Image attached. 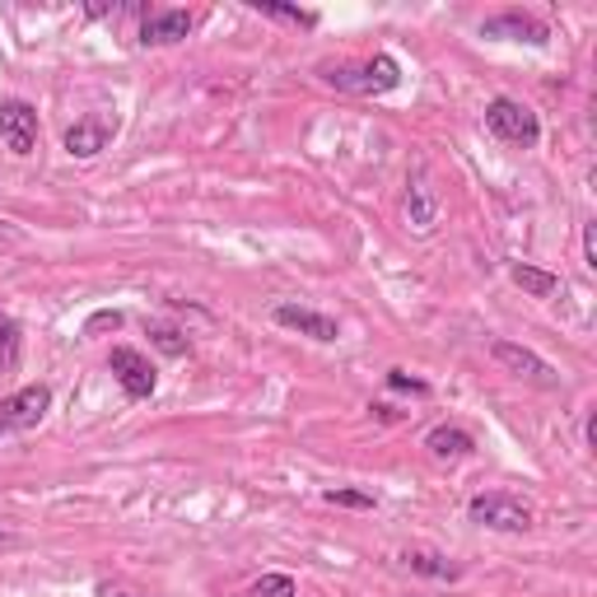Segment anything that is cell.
<instances>
[{
    "label": "cell",
    "instance_id": "cell-1",
    "mask_svg": "<svg viewBox=\"0 0 597 597\" xmlns=\"http://www.w3.org/2000/svg\"><path fill=\"white\" fill-rule=\"evenodd\" d=\"M323 75L327 84H337L346 94H388L401 84V66L378 51V57H368L360 66H323Z\"/></svg>",
    "mask_w": 597,
    "mask_h": 597
},
{
    "label": "cell",
    "instance_id": "cell-2",
    "mask_svg": "<svg viewBox=\"0 0 597 597\" xmlns=\"http://www.w3.org/2000/svg\"><path fill=\"white\" fill-rule=\"evenodd\" d=\"M467 518L481 523V528H495V532H528L532 528V508L518 495H504V490H485V495H477L467 504Z\"/></svg>",
    "mask_w": 597,
    "mask_h": 597
},
{
    "label": "cell",
    "instance_id": "cell-3",
    "mask_svg": "<svg viewBox=\"0 0 597 597\" xmlns=\"http://www.w3.org/2000/svg\"><path fill=\"white\" fill-rule=\"evenodd\" d=\"M485 127H490V136L508 140V145H523V150H532L537 140H541V121H537V113L523 108L518 98H490Z\"/></svg>",
    "mask_w": 597,
    "mask_h": 597
},
{
    "label": "cell",
    "instance_id": "cell-4",
    "mask_svg": "<svg viewBox=\"0 0 597 597\" xmlns=\"http://www.w3.org/2000/svg\"><path fill=\"white\" fill-rule=\"evenodd\" d=\"M47 407H51V393L43 388V383H28V388L10 393L5 401H0V434H24V430H33V425H38V420L47 415Z\"/></svg>",
    "mask_w": 597,
    "mask_h": 597
},
{
    "label": "cell",
    "instance_id": "cell-5",
    "mask_svg": "<svg viewBox=\"0 0 597 597\" xmlns=\"http://www.w3.org/2000/svg\"><path fill=\"white\" fill-rule=\"evenodd\" d=\"M0 136H5L10 154L28 160V154L38 150V113H33V103H24V98L0 103Z\"/></svg>",
    "mask_w": 597,
    "mask_h": 597
},
{
    "label": "cell",
    "instance_id": "cell-6",
    "mask_svg": "<svg viewBox=\"0 0 597 597\" xmlns=\"http://www.w3.org/2000/svg\"><path fill=\"white\" fill-rule=\"evenodd\" d=\"M108 368L117 374V383H121V393H127L131 401H145L150 393H154V364L140 355V350H131V346H113V355H108Z\"/></svg>",
    "mask_w": 597,
    "mask_h": 597
},
{
    "label": "cell",
    "instance_id": "cell-7",
    "mask_svg": "<svg viewBox=\"0 0 597 597\" xmlns=\"http://www.w3.org/2000/svg\"><path fill=\"white\" fill-rule=\"evenodd\" d=\"M490 355H495V364H504L508 374H518L528 383H541V388H555V383H560L555 368L541 355H532L528 346H518V341H495V346H490Z\"/></svg>",
    "mask_w": 597,
    "mask_h": 597
},
{
    "label": "cell",
    "instance_id": "cell-8",
    "mask_svg": "<svg viewBox=\"0 0 597 597\" xmlns=\"http://www.w3.org/2000/svg\"><path fill=\"white\" fill-rule=\"evenodd\" d=\"M481 38H508V43H532L541 47L551 38V28L532 20V14H518V10H508V14H495V20H485L481 24Z\"/></svg>",
    "mask_w": 597,
    "mask_h": 597
},
{
    "label": "cell",
    "instance_id": "cell-9",
    "mask_svg": "<svg viewBox=\"0 0 597 597\" xmlns=\"http://www.w3.org/2000/svg\"><path fill=\"white\" fill-rule=\"evenodd\" d=\"M191 28H197V14L154 10V14H145V24H140V43H145V47H168V43H183Z\"/></svg>",
    "mask_w": 597,
    "mask_h": 597
},
{
    "label": "cell",
    "instance_id": "cell-10",
    "mask_svg": "<svg viewBox=\"0 0 597 597\" xmlns=\"http://www.w3.org/2000/svg\"><path fill=\"white\" fill-rule=\"evenodd\" d=\"M276 323L304 331V337H313V341H337L341 337L337 318H327V313H318V308H304V304H280L276 308Z\"/></svg>",
    "mask_w": 597,
    "mask_h": 597
},
{
    "label": "cell",
    "instance_id": "cell-11",
    "mask_svg": "<svg viewBox=\"0 0 597 597\" xmlns=\"http://www.w3.org/2000/svg\"><path fill=\"white\" fill-rule=\"evenodd\" d=\"M113 131H117V121H108V117H84V121H75V127L66 131V150L75 154V160H94V154L113 140Z\"/></svg>",
    "mask_w": 597,
    "mask_h": 597
},
{
    "label": "cell",
    "instance_id": "cell-12",
    "mask_svg": "<svg viewBox=\"0 0 597 597\" xmlns=\"http://www.w3.org/2000/svg\"><path fill=\"white\" fill-rule=\"evenodd\" d=\"M407 215H411V224L420 234H430L438 224V197H434V187L420 178V173L411 178V191H407Z\"/></svg>",
    "mask_w": 597,
    "mask_h": 597
},
{
    "label": "cell",
    "instance_id": "cell-13",
    "mask_svg": "<svg viewBox=\"0 0 597 597\" xmlns=\"http://www.w3.org/2000/svg\"><path fill=\"white\" fill-rule=\"evenodd\" d=\"M425 448L434 453V458H467V453L477 448V438H471L467 430H458V425H438V430L425 434Z\"/></svg>",
    "mask_w": 597,
    "mask_h": 597
},
{
    "label": "cell",
    "instance_id": "cell-14",
    "mask_svg": "<svg viewBox=\"0 0 597 597\" xmlns=\"http://www.w3.org/2000/svg\"><path fill=\"white\" fill-rule=\"evenodd\" d=\"M514 285L528 290L532 298H555L560 294V276L532 267V261H514Z\"/></svg>",
    "mask_w": 597,
    "mask_h": 597
},
{
    "label": "cell",
    "instance_id": "cell-15",
    "mask_svg": "<svg viewBox=\"0 0 597 597\" xmlns=\"http://www.w3.org/2000/svg\"><path fill=\"white\" fill-rule=\"evenodd\" d=\"M401 560H407L411 574H425V578H458V574H463L458 565H448V560L434 555V551H407Z\"/></svg>",
    "mask_w": 597,
    "mask_h": 597
},
{
    "label": "cell",
    "instance_id": "cell-16",
    "mask_svg": "<svg viewBox=\"0 0 597 597\" xmlns=\"http://www.w3.org/2000/svg\"><path fill=\"white\" fill-rule=\"evenodd\" d=\"M14 364H20V323L0 308V374H10Z\"/></svg>",
    "mask_w": 597,
    "mask_h": 597
},
{
    "label": "cell",
    "instance_id": "cell-17",
    "mask_svg": "<svg viewBox=\"0 0 597 597\" xmlns=\"http://www.w3.org/2000/svg\"><path fill=\"white\" fill-rule=\"evenodd\" d=\"M248 597H298V584L290 574H261L248 588Z\"/></svg>",
    "mask_w": 597,
    "mask_h": 597
},
{
    "label": "cell",
    "instance_id": "cell-18",
    "mask_svg": "<svg viewBox=\"0 0 597 597\" xmlns=\"http://www.w3.org/2000/svg\"><path fill=\"white\" fill-rule=\"evenodd\" d=\"M257 10L267 14V20H285V24H298V28H313V24H318V14H313V10H294V5H271V0H257Z\"/></svg>",
    "mask_w": 597,
    "mask_h": 597
},
{
    "label": "cell",
    "instance_id": "cell-19",
    "mask_svg": "<svg viewBox=\"0 0 597 597\" xmlns=\"http://www.w3.org/2000/svg\"><path fill=\"white\" fill-rule=\"evenodd\" d=\"M150 337H154V346H160L164 355H187V337H183V331H173V327H150Z\"/></svg>",
    "mask_w": 597,
    "mask_h": 597
},
{
    "label": "cell",
    "instance_id": "cell-20",
    "mask_svg": "<svg viewBox=\"0 0 597 597\" xmlns=\"http://www.w3.org/2000/svg\"><path fill=\"white\" fill-rule=\"evenodd\" d=\"M327 504H341V508H374V495H368V490H327Z\"/></svg>",
    "mask_w": 597,
    "mask_h": 597
},
{
    "label": "cell",
    "instance_id": "cell-21",
    "mask_svg": "<svg viewBox=\"0 0 597 597\" xmlns=\"http://www.w3.org/2000/svg\"><path fill=\"white\" fill-rule=\"evenodd\" d=\"M121 327V313L117 308H103V313H94L90 323H84V337H98V331H117Z\"/></svg>",
    "mask_w": 597,
    "mask_h": 597
},
{
    "label": "cell",
    "instance_id": "cell-22",
    "mask_svg": "<svg viewBox=\"0 0 597 597\" xmlns=\"http://www.w3.org/2000/svg\"><path fill=\"white\" fill-rule=\"evenodd\" d=\"M388 388H397V393H425V383H420V378H407L401 368H393V374H388Z\"/></svg>",
    "mask_w": 597,
    "mask_h": 597
},
{
    "label": "cell",
    "instance_id": "cell-23",
    "mask_svg": "<svg viewBox=\"0 0 597 597\" xmlns=\"http://www.w3.org/2000/svg\"><path fill=\"white\" fill-rule=\"evenodd\" d=\"M20 243H24V234L14 230V224L0 220V253H14V248H20Z\"/></svg>",
    "mask_w": 597,
    "mask_h": 597
},
{
    "label": "cell",
    "instance_id": "cell-24",
    "mask_svg": "<svg viewBox=\"0 0 597 597\" xmlns=\"http://www.w3.org/2000/svg\"><path fill=\"white\" fill-rule=\"evenodd\" d=\"M584 261H588V267H597V230H593V224H584Z\"/></svg>",
    "mask_w": 597,
    "mask_h": 597
},
{
    "label": "cell",
    "instance_id": "cell-25",
    "mask_svg": "<svg viewBox=\"0 0 597 597\" xmlns=\"http://www.w3.org/2000/svg\"><path fill=\"white\" fill-rule=\"evenodd\" d=\"M10 547H20V537H14V532H0V551H10Z\"/></svg>",
    "mask_w": 597,
    "mask_h": 597
}]
</instances>
